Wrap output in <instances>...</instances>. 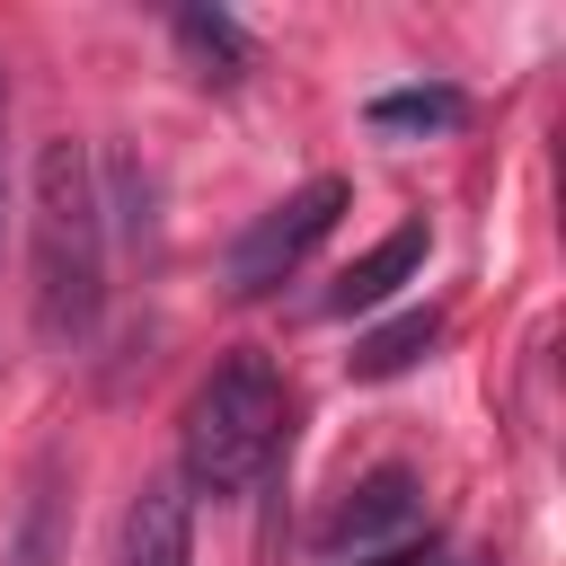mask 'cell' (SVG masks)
<instances>
[{
    "mask_svg": "<svg viewBox=\"0 0 566 566\" xmlns=\"http://www.w3.org/2000/svg\"><path fill=\"white\" fill-rule=\"evenodd\" d=\"M27 239H35V336L71 354L97 336V310H106V203H97L88 142L62 133L35 150Z\"/></svg>",
    "mask_w": 566,
    "mask_h": 566,
    "instance_id": "cell-1",
    "label": "cell"
},
{
    "mask_svg": "<svg viewBox=\"0 0 566 566\" xmlns=\"http://www.w3.org/2000/svg\"><path fill=\"white\" fill-rule=\"evenodd\" d=\"M283 442V380L265 354H230L212 363V380L186 398L177 424V486L195 495H239Z\"/></svg>",
    "mask_w": 566,
    "mask_h": 566,
    "instance_id": "cell-2",
    "label": "cell"
},
{
    "mask_svg": "<svg viewBox=\"0 0 566 566\" xmlns=\"http://www.w3.org/2000/svg\"><path fill=\"white\" fill-rule=\"evenodd\" d=\"M336 212H345V177H310L274 212H256L239 230V248H230V301H265L283 274H301V256L336 230Z\"/></svg>",
    "mask_w": 566,
    "mask_h": 566,
    "instance_id": "cell-3",
    "label": "cell"
},
{
    "mask_svg": "<svg viewBox=\"0 0 566 566\" xmlns=\"http://www.w3.org/2000/svg\"><path fill=\"white\" fill-rule=\"evenodd\" d=\"M62 548H71V486H62V451H44L27 469V495H18L0 566H62Z\"/></svg>",
    "mask_w": 566,
    "mask_h": 566,
    "instance_id": "cell-4",
    "label": "cell"
},
{
    "mask_svg": "<svg viewBox=\"0 0 566 566\" xmlns=\"http://www.w3.org/2000/svg\"><path fill=\"white\" fill-rule=\"evenodd\" d=\"M124 566H195V504L177 478H142L124 513Z\"/></svg>",
    "mask_w": 566,
    "mask_h": 566,
    "instance_id": "cell-5",
    "label": "cell"
},
{
    "mask_svg": "<svg viewBox=\"0 0 566 566\" xmlns=\"http://www.w3.org/2000/svg\"><path fill=\"white\" fill-rule=\"evenodd\" d=\"M424 265V221H398L380 248H363L345 274H336V292H327V318H354V310H380L407 274Z\"/></svg>",
    "mask_w": 566,
    "mask_h": 566,
    "instance_id": "cell-6",
    "label": "cell"
},
{
    "mask_svg": "<svg viewBox=\"0 0 566 566\" xmlns=\"http://www.w3.org/2000/svg\"><path fill=\"white\" fill-rule=\"evenodd\" d=\"M424 513V495H416V478L407 469H371L345 504H336V522H327V548H371V539H389V531H407Z\"/></svg>",
    "mask_w": 566,
    "mask_h": 566,
    "instance_id": "cell-7",
    "label": "cell"
},
{
    "mask_svg": "<svg viewBox=\"0 0 566 566\" xmlns=\"http://www.w3.org/2000/svg\"><path fill=\"white\" fill-rule=\"evenodd\" d=\"M97 203H115L106 221H115L124 248L150 265V256H159V177H150L142 150H106V168H97Z\"/></svg>",
    "mask_w": 566,
    "mask_h": 566,
    "instance_id": "cell-8",
    "label": "cell"
},
{
    "mask_svg": "<svg viewBox=\"0 0 566 566\" xmlns=\"http://www.w3.org/2000/svg\"><path fill=\"white\" fill-rule=\"evenodd\" d=\"M168 27H177V44L203 62V80H212V88H239V80H248V35H239L221 9H177Z\"/></svg>",
    "mask_w": 566,
    "mask_h": 566,
    "instance_id": "cell-9",
    "label": "cell"
},
{
    "mask_svg": "<svg viewBox=\"0 0 566 566\" xmlns=\"http://www.w3.org/2000/svg\"><path fill=\"white\" fill-rule=\"evenodd\" d=\"M433 336H442V310H407V318L371 327V336L354 345V380H389V371L424 363V345H433Z\"/></svg>",
    "mask_w": 566,
    "mask_h": 566,
    "instance_id": "cell-10",
    "label": "cell"
},
{
    "mask_svg": "<svg viewBox=\"0 0 566 566\" xmlns=\"http://www.w3.org/2000/svg\"><path fill=\"white\" fill-rule=\"evenodd\" d=\"M460 115H469L460 88H389V97H371V133H451Z\"/></svg>",
    "mask_w": 566,
    "mask_h": 566,
    "instance_id": "cell-11",
    "label": "cell"
},
{
    "mask_svg": "<svg viewBox=\"0 0 566 566\" xmlns=\"http://www.w3.org/2000/svg\"><path fill=\"white\" fill-rule=\"evenodd\" d=\"M0 230H9V62H0Z\"/></svg>",
    "mask_w": 566,
    "mask_h": 566,
    "instance_id": "cell-12",
    "label": "cell"
},
{
    "mask_svg": "<svg viewBox=\"0 0 566 566\" xmlns=\"http://www.w3.org/2000/svg\"><path fill=\"white\" fill-rule=\"evenodd\" d=\"M371 566H442V548L424 539V548H389V557H371Z\"/></svg>",
    "mask_w": 566,
    "mask_h": 566,
    "instance_id": "cell-13",
    "label": "cell"
}]
</instances>
